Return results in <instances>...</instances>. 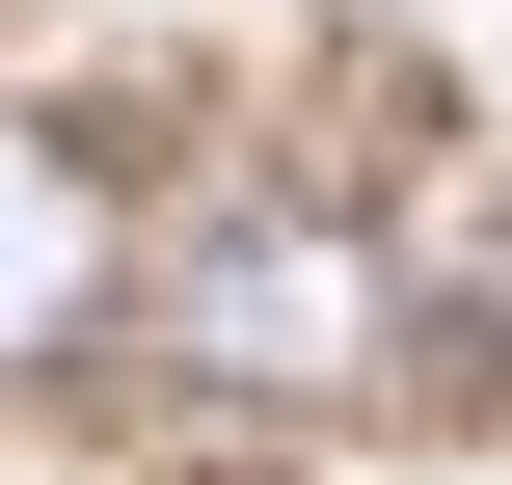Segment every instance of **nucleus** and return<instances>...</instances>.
Listing matches in <instances>:
<instances>
[{
  "label": "nucleus",
  "instance_id": "obj_1",
  "mask_svg": "<svg viewBox=\"0 0 512 485\" xmlns=\"http://www.w3.org/2000/svg\"><path fill=\"white\" fill-rule=\"evenodd\" d=\"M162 324H189V378H243V405H351L378 351H405V297H378V243L351 216H216L189 270H162Z\"/></svg>",
  "mask_w": 512,
  "mask_h": 485
},
{
  "label": "nucleus",
  "instance_id": "obj_2",
  "mask_svg": "<svg viewBox=\"0 0 512 485\" xmlns=\"http://www.w3.org/2000/svg\"><path fill=\"white\" fill-rule=\"evenodd\" d=\"M108 297H135V243H108V162H81L54 108H0V378H54Z\"/></svg>",
  "mask_w": 512,
  "mask_h": 485
},
{
  "label": "nucleus",
  "instance_id": "obj_3",
  "mask_svg": "<svg viewBox=\"0 0 512 485\" xmlns=\"http://www.w3.org/2000/svg\"><path fill=\"white\" fill-rule=\"evenodd\" d=\"M459 297H486V351H512V243H486V270H459Z\"/></svg>",
  "mask_w": 512,
  "mask_h": 485
}]
</instances>
